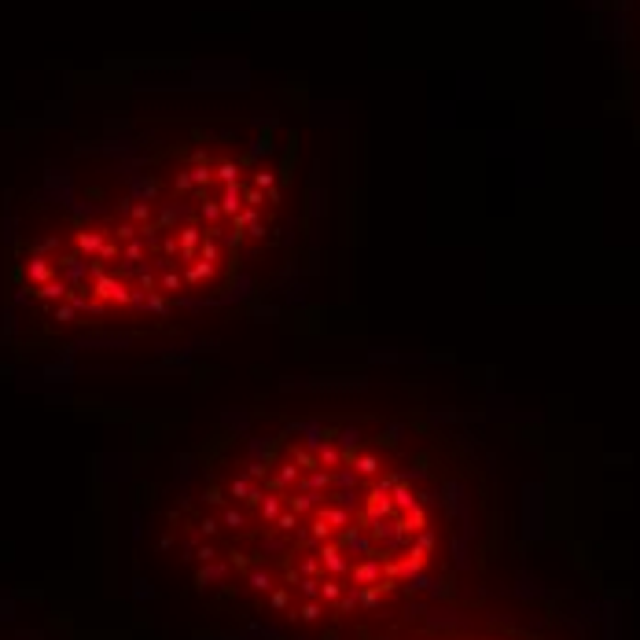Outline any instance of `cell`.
I'll use <instances>...</instances> for the list:
<instances>
[{"label": "cell", "mask_w": 640, "mask_h": 640, "mask_svg": "<svg viewBox=\"0 0 640 640\" xmlns=\"http://www.w3.org/2000/svg\"><path fill=\"white\" fill-rule=\"evenodd\" d=\"M284 228V181L228 137L74 166L18 218L8 291L48 335L147 328L221 306Z\"/></svg>", "instance_id": "obj_2"}, {"label": "cell", "mask_w": 640, "mask_h": 640, "mask_svg": "<svg viewBox=\"0 0 640 640\" xmlns=\"http://www.w3.org/2000/svg\"><path fill=\"white\" fill-rule=\"evenodd\" d=\"M203 604L287 636L372 629L453 560L431 449L383 409H269L213 445L166 516Z\"/></svg>", "instance_id": "obj_1"}, {"label": "cell", "mask_w": 640, "mask_h": 640, "mask_svg": "<svg viewBox=\"0 0 640 640\" xmlns=\"http://www.w3.org/2000/svg\"><path fill=\"white\" fill-rule=\"evenodd\" d=\"M375 640H533L519 629L479 618H387L372 626Z\"/></svg>", "instance_id": "obj_3"}]
</instances>
